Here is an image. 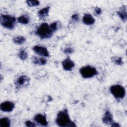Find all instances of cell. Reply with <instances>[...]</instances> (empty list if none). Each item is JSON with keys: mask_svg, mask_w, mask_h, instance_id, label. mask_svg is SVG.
<instances>
[{"mask_svg": "<svg viewBox=\"0 0 127 127\" xmlns=\"http://www.w3.org/2000/svg\"><path fill=\"white\" fill-rule=\"evenodd\" d=\"M33 50L35 54L42 57H48L49 56V52L45 47L36 45L33 47Z\"/></svg>", "mask_w": 127, "mask_h": 127, "instance_id": "cell-6", "label": "cell"}, {"mask_svg": "<svg viewBox=\"0 0 127 127\" xmlns=\"http://www.w3.org/2000/svg\"><path fill=\"white\" fill-rule=\"evenodd\" d=\"M26 41V39L24 37L21 36H18L15 37L13 39V41L15 44L21 45L23 44Z\"/></svg>", "mask_w": 127, "mask_h": 127, "instance_id": "cell-18", "label": "cell"}, {"mask_svg": "<svg viewBox=\"0 0 127 127\" xmlns=\"http://www.w3.org/2000/svg\"><path fill=\"white\" fill-rule=\"evenodd\" d=\"M71 19L72 21L74 22H77L79 20V15L78 14L75 13L72 15L71 16Z\"/></svg>", "mask_w": 127, "mask_h": 127, "instance_id": "cell-25", "label": "cell"}, {"mask_svg": "<svg viewBox=\"0 0 127 127\" xmlns=\"http://www.w3.org/2000/svg\"><path fill=\"white\" fill-rule=\"evenodd\" d=\"M74 50L73 49L71 48V47H67L64 49V53H65V54L68 55V54H72Z\"/></svg>", "mask_w": 127, "mask_h": 127, "instance_id": "cell-23", "label": "cell"}, {"mask_svg": "<svg viewBox=\"0 0 127 127\" xmlns=\"http://www.w3.org/2000/svg\"><path fill=\"white\" fill-rule=\"evenodd\" d=\"M111 125L112 127H120V125L117 123H114L113 122Z\"/></svg>", "mask_w": 127, "mask_h": 127, "instance_id": "cell-27", "label": "cell"}, {"mask_svg": "<svg viewBox=\"0 0 127 127\" xmlns=\"http://www.w3.org/2000/svg\"><path fill=\"white\" fill-rule=\"evenodd\" d=\"M25 124L26 126L29 127H34L36 126V124L34 123H33L30 121H26L25 123Z\"/></svg>", "mask_w": 127, "mask_h": 127, "instance_id": "cell-24", "label": "cell"}, {"mask_svg": "<svg viewBox=\"0 0 127 127\" xmlns=\"http://www.w3.org/2000/svg\"><path fill=\"white\" fill-rule=\"evenodd\" d=\"M18 56V57L22 60H25L28 57V54L27 52L24 50H21L19 52Z\"/></svg>", "mask_w": 127, "mask_h": 127, "instance_id": "cell-19", "label": "cell"}, {"mask_svg": "<svg viewBox=\"0 0 127 127\" xmlns=\"http://www.w3.org/2000/svg\"><path fill=\"white\" fill-rule=\"evenodd\" d=\"M51 29H52V30L55 32L56 31L58 28V22H53L52 23H51L50 25Z\"/></svg>", "mask_w": 127, "mask_h": 127, "instance_id": "cell-22", "label": "cell"}, {"mask_svg": "<svg viewBox=\"0 0 127 127\" xmlns=\"http://www.w3.org/2000/svg\"><path fill=\"white\" fill-rule=\"evenodd\" d=\"M10 125V121L8 118L3 117L0 120V127H9Z\"/></svg>", "mask_w": 127, "mask_h": 127, "instance_id": "cell-17", "label": "cell"}, {"mask_svg": "<svg viewBox=\"0 0 127 127\" xmlns=\"http://www.w3.org/2000/svg\"><path fill=\"white\" fill-rule=\"evenodd\" d=\"M0 22L3 27L8 29H12L15 25L16 18L9 15L2 14L0 16Z\"/></svg>", "mask_w": 127, "mask_h": 127, "instance_id": "cell-3", "label": "cell"}, {"mask_svg": "<svg viewBox=\"0 0 127 127\" xmlns=\"http://www.w3.org/2000/svg\"><path fill=\"white\" fill-rule=\"evenodd\" d=\"M33 63L36 64L45 65L47 63V60L44 57H34L33 59Z\"/></svg>", "mask_w": 127, "mask_h": 127, "instance_id": "cell-14", "label": "cell"}, {"mask_svg": "<svg viewBox=\"0 0 127 127\" xmlns=\"http://www.w3.org/2000/svg\"><path fill=\"white\" fill-rule=\"evenodd\" d=\"M15 107V104L11 101H5L2 102L0 106V110L4 112H10Z\"/></svg>", "mask_w": 127, "mask_h": 127, "instance_id": "cell-7", "label": "cell"}, {"mask_svg": "<svg viewBox=\"0 0 127 127\" xmlns=\"http://www.w3.org/2000/svg\"><path fill=\"white\" fill-rule=\"evenodd\" d=\"M54 31L51 29L50 25L47 23H42L37 29L36 34L41 39L50 38L53 34Z\"/></svg>", "mask_w": 127, "mask_h": 127, "instance_id": "cell-2", "label": "cell"}, {"mask_svg": "<svg viewBox=\"0 0 127 127\" xmlns=\"http://www.w3.org/2000/svg\"><path fill=\"white\" fill-rule=\"evenodd\" d=\"M81 76L84 78H91L98 74V71L94 67L87 65L82 67L79 70Z\"/></svg>", "mask_w": 127, "mask_h": 127, "instance_id": "cell-5", "label": "cell"}, {"mask_svg": "<svg viewBox=\"0 0 127 127\" xmlns=\"http://www.w3.org/2000/svg\"><path fill=\"white\" fill-rule=\"evenodd\" d=\"M112 60L113 62L117 65H122L123 64V61L122 59L120 57H114L112 58Z\"/></svg>", "mask_w": 127, "mask_h": 127, "instance_id": "cell-21", "label": "cell"}, {"mask_svg": "<svg viewBox=\"0 0 127 127\" xmlns=\"http://www.w3.org/2000/svg\"><path fill=\"white\" fill-rule=\"evenodd\" d=\"M103 123L106 125H111L113 123V117L112 114L109 111H107L103 118Z\"/></svg>", "mask_w": 127, "mask_h": 127, "instance_id": "cell-11", "label": "cell"}, {"mask_svg": "<svg viewBox=\"0 0 127 127\" xmlns=\"http://www.w3.org/2000/svg\"><path fill=\"white\" fill-rule=\"evenodd\" d=\"M95 21V19L92 15L90 14H85L82 18V22L84 24L87 25H92Z\"/></svg>", "mask_w": 127, "mask_h": 127, "instance_id": "cell-12", "label": "cell"}, {"mask_svg": "<svg viewBox=\"0 0 127 127\" xmlns=\"http://www.w3.org/2000/svg\"><path fill=\"white\" fill-rule=\"evenodd\" d=\"M29 81L30 78L28 76L26 75H23L17 79L15 84L17 87H21L27 84Z\"/></svg>", "mask_w": 127, "mask_h": 127, "instance_id": "cell-9", "label": "cell"}, {"mask_svg": "<svg viewBox=\"0 0 127 127\" xmlns=\"http://www.w3.org/2000/svg\"><path fill=\"white\" fill-rule=\"evenodd\" d=\"M26 2L27 5L30 7L36 6L39 5L40 4V2L38 0H27Z\"/></svg>", "mask_w": 127, "mask_h": 127, "instance_id": "cell-20", "label": "cell"}, {"mask_svg": "<svg viewBox=\"0 0 127 127\" xmlns=\"http://www.w3.org/2000/svg\"><path fill=\"white\" fill-rule=\"evenodd\" d=\"M95 12L96 15H98L101 13L102 10L100 7H96L95 8Z\"/></svg>", "mask_w": 127, "mask_h": 127, "instance_id": "cell-26", "label": "cell"}, {"mask_svg": "<svg viewBox=\"0 0 127 127\" xmlns=\"http://www.w3.org/2000/svg\"><path fill=\"white\" fill-rule=\"evenodd\" d=\"M30 20L29 17L28 15H23L21 16H19L17 18V21L22 24H27L29 23Z\"/></svg>", "mask_w": 127, "mask_h": 127, "instance_id": "cell-16", "label": "cell"}, {"mask_svg": "<svg viewBox=\"0 0 127 127\" xmlns=\"http://www.w3.org/2000/svg\"><path fill=\"white\" fill-rule=\"evenodd\" d=\"M110 91L114 97L118 99L124 98L126 95L125 89L121 85L115 84L111 86Z\"/></svg>", "mask_w": 127, "mask_h": 127, "instance_id": "cell-4", "label": "cell"}, {"mask_svg": "<svg viewBox=\"0 0 127 127\" xmlns=\"http://www.w3.org/2000/svg\"><path fill=\"white\" fill-rule=\"evenodd\" d=\"M34 119L36 123L42 126H47L48 125L46 117L41 114H36L35 116Z\"/></svg>", "mask_w": 127, "mask_h": 127, "instance_id": "cell-10", "label": "cell"}, {"mask_svg": "<svg viewBox=\"0 0 127 127\" xmlns=\"http://www.w3.org/2000/svg\"><path fill=\"white\" fill-rule=\"evenodd\" d=\"M62 66L65 70L70 71L74 67L75 64L68 57L62 62Z\"/></svg>", "mask_w": 127, "mask_h": 127, "instance_id": "cell-8", "label": "cell"}, {"mask_svg": "<svg viewBox=\"0 0 127 127\" xmlns=\"http://www.w3.org/2000/svg\"><path fill=\"white\" fill-rule=\"evenodd\" d=\"M117 14L123 21H125L127 19L126 8L123 7V8L121 9L119 11H117Z\"/></svg>", "mask_w": 127, "mask_h": 127, "instance_id": "cell-15", "label": "cell"}, {"mask_svg": "<svg viewBox=\"0 0 127 127\" xmlns=\"http://www.w3.org/2000/svg\"><path fill=\"white\" fill-rule=\"evenodd\" d=\"M50 10V7L47 6L45 7H44L40 9L38 12V15L40 18H44L45 17H47L49 12Z\"/></svg>", "mask_w": 127, "mask_h": 127, "instance_id": "cell-13", "label": "cell"}, {"mask_svg": "<svg viewBox=\"0 0 127 127\" xmlns=\"http://www.w3.org/2000/svg\"><path fill=\"white\" fill-rule=\"evenodd\" d=\"M56 122L58 126L61 127H75V125L70 119L67 109L60 111L57 114Z\"/></svg>", "mask_w": 127, "mask_h": 127, "instance_id": "cell-1", "label": "cell"}]
</instances>
